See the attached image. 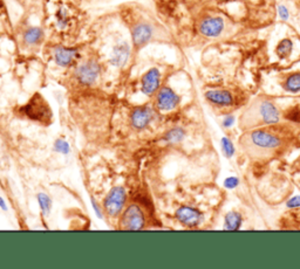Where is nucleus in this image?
<instances>
[{"label": "nucleus", "instance_id": "obj_1", "mask_svg": "<svg viewBox=\"0 0 300 269\" xmlns=\"http://www.w3.org/2000/svg\"><path fill=\"white\" fill-rule=\"evenodd\" d=\"M127 200V191L122 186H115L108 192V194L104 198L103 212L109 218H117L122 214L126 206Z\"/></svg>", "mask_w": 300, "mask_h": 269}, {"label": "nucleus", "instance_id": "obj_2", "mask_svg": "<svg viewBox=\"0 0 300 269\" xmlns=\"http://www.w3.org/2000/svg\"><path fill=\"white\" fill-rule=\"evenodd\" d=\"M145 213L139 205H129L121 214V229L122 230L140 231L145 229Z\"/></svg>", "mask_w": 300, "mask_h": 269}, {"label": "nucleus", "instance_id": "obj_3", "mask_svg": "<svg viewBox=\"0 0 300 269\" xmlns=\"http://www.w3.org/2000/svg\"><path fill=\"white\" fill-rule=\"evenodd\" d=\"M101 67L97 60H88L79 66L75 71V77L79 83L84 85H92L98 81L100 77Z\"/></svg>", "mask_w": 300, "mask_h": 269}, {"label": "nucleus", "instance_id": "obj_4", "mask_svg": "<svg viewBox=\"0 0 300 269\" xmlns=\"http://www.w3.org/2000/svg\"><path fill=\"white\" fill-rule=\"evenodd\" d=\"M180 96L170 87H162L157 91L156 104L161 112H171L180 104Z\"/></svg>", "mask_w": 300, "mask_h": 269}, {"label": "nucleus", "instance_id": "obj_5", "mask_svg": "<svg viewBox=\"0 0 300 269\" xmlns=\"http://www.w3.org/2000/svg\"><path fill=\"white\" fill-rule=\"evenodd\" d=\"M154 36V28L150 24L140 23L136 24L132 30V41L136 49L142 48L151 40Z\"/></svg>", "mask_w": 300, "mask_h": 269}, {"label": "nucleus", "instance_id": "obj_6", "mask_svg": "<svg viewBox=\"0 0 300 269\" xmlns=\"http://www.w3.org/2000/svg\"><path fill=\"white\" fill-rule=\"evenodd\" d=\"M161 85V73L157 68H150L142 77L141 90L147 96H152L159 90Z\"/></svg>", "mask_w": 300, "mask_h": 269}, {"label": "nucleus", "instance_id": "obj_7", "mask_svg": "<svg viewBox=\"0 0 300 269\" xmlns=\"http://www.w3.org/2000/svg\"><path fill=\"white\" fill-rule=\"evenodd\" d=\"M53 58L60 67H69L79 58V50L71 47L57 46L53 50Z\"/></svg>", "mask_w": 300, "mask_h": 269}, {"label": "nucleus", "instance_id": "obj_8", "mask_svg": "<svg viewBox=\"0 0 300 269\" xmlns=\"http://www.w3.org/2000/svg\"><path fill=\"white\" fill-rule=\"evenodd\" d=\"M152 121V110L149 107L142 106L137 107L133 110L130 115V122L134 129L136 130H143Z\"/></svg>", "mask_w": 300, "mask_h": 269}, {"label": "nucleus", "instance_id": "obj_9", "mask_svg": "<svg viewBox=\"0 0 300 269\" xmlns=\"http://www.w3.org/2000/svg\"><path fill=\"white\" fill-rule=\"evenodd\" d=\"M224 30V20L219 17L206 18L200 25V32L204 37L216 38Z\"/></svg>", "mask_w": 300, "mask_h": 269}, {"label": "nucleus", "instance_id": "obj_10", "mask_svg": "<svg viewBox=\"0 0 300 269\" xmlns=\"http://www.w3.org/2000/svg\"><path fill=\"white\" fill-rule=\"evenodd\" d=\"M130 58V46L127 41H120L114 46L110 54V63L120 68L126 66Z\"/></svg>", "mask_w": 300, "mask_h": 269}, {"label": "nucleus", "instance_id": "obj_11", "mask_svg": "<svg viewBox=\"0 0 300 269\" xmlns=\"http://www.w3.org/2000/svg\"><path fill=\"white\" fill-rule=\"evenodd\" d=\"M176 218L184 226L195 227L202 221V213L196 208L182 206L176 211Z\"/></svg>", "mask_w": 300, "mask_h": 269}, {"label": "nucleus", "instance_id": "obj_12", "mask_svg": "<svg viewBox=\"0 0 300 269\" xmlns=\"http://www.w3.org/2000/svg\"><path fill=\"white\" fill-rule=\"evenodd\" d=\"M251 142L257 147L264 149H274L280 144L278 137L263 130H256L252 132Z\"/></svg>", "mask_w": 300, "mask_h": 269}, {"label": "nucleus", "instance_id": "obj_13", "mask_svg": "<svg viewBox=\"0 0 300 269\" xmlns=\"http://www.w3.org/2000/svg\"><path fill=\"white\" fill-rule=\"evenodd\" d=\"M205 97L210 102L217 106L228 107L234 103V97L230 91L226 90H209L205 93Z\"/></svg>", "mask_w": 300, "mask_h": 269}, {"label": "nucleus", "instance_id": "obj_14", "mask_svg": "<svg viewBox=\"0 0 300 269\" xmlns=\"http://www.w3.org/2000/svg\"><path fill=\"white\" fill-rule=\"evenodd\" d=\"M260 114L263 117L264 122L267 124H276L279 122L280 115L278 108L270 101H264L260 106Z\"/></svg>", "mask_w": 300, "mask_h": 269}, {"label": "nucleus", "instance_id": "obj_15", "mask_svg": "<svg viewBox=\"0 0 300 269\" xmlns=\"http://www.w3.org/2000/svg\"><path fill=\"white\" fill-rule=\"evenodd\" d=\"M44 39V31L40 27H30L25 31L24 41L30 46H34L40 43Z\"/></svg>", "mask_w": 300, "mask_h": 269}, {"label": "nucleus", "instance_id": "obj_16", "mask_svg": "<svg viewBox=\"0 0 300 269\" xmlns=\"http://www.w3.org/2000/svg\"><path fill=\"white\" fill-rule=\"evenodd\" d=\"M242 215L238 213V212H229L228 214L225 215V220H224V229L226 231H237L241 229L242 225Z\"/></svg>", "mask_w": 300, "mask_h": 269}, {"label": "nucleus", "instance_id": "obj_17", "mask_svg": "<svg viewBox=\"0 0 300 269\" xmlns=\"http://www.w3.org/2000/svg\"><path fill=\"white\" fill-rule=\"evenodd\" d=\"M293 49V42L292 40L290 39H283L280 42L278 43L276 48V54L278 55L279 59L285 60L286 58H289L291 55Z\"/></svg>", "mask_w": 300, "mask_h": 269}, {"label": "nucleus", "instance_id": "obj_18", "mask_svg": "<svg viewBox=\"0 0 300 269\" xmlns=\"http://www.w3.org/2000/svg\"><path fill=\"white\" fill-rule=\"evenodd\" d=\"M184 136H186V131L182 128H174L171 130H169L167 134L164 135L163 139L167 143L170 144H176L183 141Z\"/></svg>", "mask_w": 300, "mask_h": 269}, {"label": "nucleus", "instance_id": "obj_19", "mask_svg": "<svg viewBox=\"0 0 300 269\" xmlns=\"http://www.w3.org/2000/svg\"><path fill=\"white\" fill-rule=\"evenodd\" d=\"M285 89L291 93H298L300 91V73L292 74L291 77H287L285 82Z\"/></svg>", "mask_w": 300, "mask_h": 269}, {"label": "nucleus", "instance_id": "obj_20", "mask_svg": "<svg viewBox=\"0 0 300 269\" xmlns=\"http://www.w3.org/2000/svg\"><path fill=\"white\" fill-rule=\"evenodd\" d=\"M38 204H39L40 210L44 215H49L50 210H52V200L46 193H39L38 194Z\"/></svg>", "mask_w": 300, "mask_h": 269}, {"label": "nucleus", "instance_id": "obj_21", "mask_svg": "<svg viewBox=\"0 0 300 269\" xmlns=\"http://www.w3.org/2000/svg\"><path fill=\"white\" fill-rule=\"evenodd\" d=\"M53 149L55 153L61 154H68L69 153H71V147H69L68 142L63 138H57L56 141L54 142Z\"/></svg>", "mask_w": 300, "mask_h": 269}, {"label": "nucleus", "instance_id": "obj_22", "mask_svg": "<svg viewBox=\"0 0 300 269\" xmlns=\"http://www.w3.org/2000/svg\"><path fill=\"white\" fill-rule=\"evenodd\" d=\"M222 151L226 158H231L235 154V147L228 137H223L221 141Z\"/></svg>", "mask_w": 300, "mask_h": 269}, {"label": "nucleus", "instance_id": "obj_23", "mask_svg": "<svg viewBox=\"0 0 300 269\" xmlns=\"http://www.w3.org/2000/svg\"><path fill=\"white\" fill-rule=\"evenodd\" d=\"M68 21H69L68 12H67L66 9L61 8L59 12H57V14H56L57 27H59L60 30H63V28H66L67 25H68Z\"/></svg>", "mask_w": 300, "mask_h": 269}, {"label": "nucleus", "instance_id": "obj_24", "mask_svg": "<svg viewBox=\"0 0 300 269\" xmlns=\"http://www.w3.org/2000/svg\"><path fill=\"white\" fill-rule=\"evenodd\" d=\"M238 185H239V179L237 178V177L231 176V177H228V178L224 180V186L229 190L236 189Z\"/></svg>", "mask_w": 300, "mask_h": 269}, {"label": "nucleus", "instance_id": "obj_25", "mask_svg": "<svg viewBox=\"0 0 300 269\" xmlns=\"http://www.w3.org/2000/svg\"><path fill=\"white\" fill-rule=\"evenodd\" d=\"M278 14H279V18L282 19V20H284V21L289 20L290 12H289V9H287L285 5H279L278 6Z\"/></svg>", "mask_w": 300, "mask_h": 269}, {"label": "nucleus", "instance_id": "obj_26", "mask_svg": "<svg viewBox=\"0 0 300 269\" xmlns=\"http://www.w3.org/2000/svg\"><path fill=\"white\" fill-rule=\"evenodd\" d=\"M287 207L289 208H297L300 207V195H296L287 201Z\"/></svg>", "mask_w": 300, "mask_h": 269}, {"label": "nucleus", "instance_id": "obj_27", "mask_svg": "<svg viewBox=\"0 0 300 269\" xmlns=\"http://www.w3.org/2000/svg\"><path fill=\"white\" fill-rule=\"evenodd\" d=\"M92 206H93V208H94V211H95V214L98 215V218H100V219H103V214H102V211H101V208L99 207V205H98V202L94 200L93 198H92Z\"/></svg>", "mask_w": 300, "mask_h": 269}, {"label": "nucleus", "instance_id": "obj_28", "mask_svg": "<svg viewBox=\"0 0 300 269\" xmlns=\"http://www.w3.org/2000/svg\"><path fill=\"white\" fill-rule=\"evenodd\" d=\"M234 123H235L234 116H226L224 118V122H223V125H224L225 128H230V126L234 125Z\"/></svg>", "mask_w": 300, "mask_h": 269}, {"label": "nucleus", "instance_id": "obj_29", "mask_svg": "<svg viewBox=\"0 0 300 269\" xmlns=\"http://www.w3.org/2000/svg\"><path fill=\"white\" fill-rule=\"evenodd\" d=\"M0 208H1L2 211H7V205H6V201L2 199L1 197H0Z\"/></svg>", "mask_w": 300, "mask_h": 269}]
</instances>
